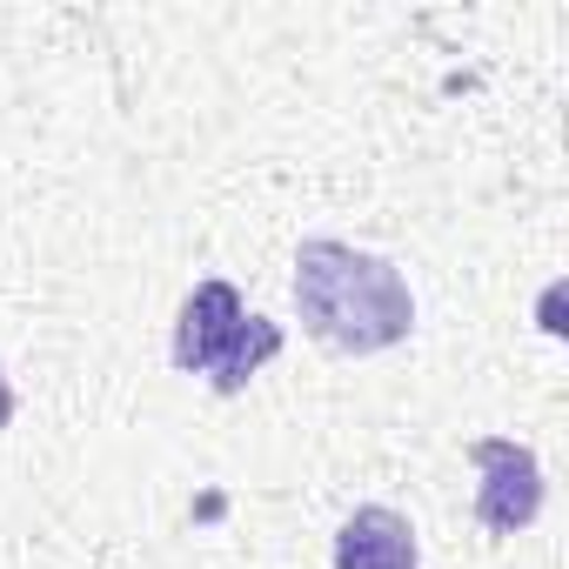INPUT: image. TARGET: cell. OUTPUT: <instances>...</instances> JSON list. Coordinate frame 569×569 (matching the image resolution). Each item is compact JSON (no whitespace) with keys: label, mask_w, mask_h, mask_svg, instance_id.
Here are the masks:
<instances>
[{"label":"cell","mask_w":569,"mask_h":569,"mask_svg":"<svg viewBox=\"0 0 569 569\" xmlns=\"http://www.w3.org/2000/svg\"><path fill=\"white\" fill-rule=\"evenodd\" d=\"M469 462H476V522L489 536H516L542 516V462L529 442H509V436H476L469 442Z\"/></svg>","instance_id":"obj_3"},{"label":"cell","mask_w":569,"mask_h":569,"mask_svg":"<svg viewBox=\"0 0 569 569\" xmlns=\"http://www.w3.org/2000/svg\"><path fill=\"white\" fill-rule=\"evenodd\" d=\"M416 529L402 509L389 502H362L342 529H336V569H416Z\"/></svg>","instance_id":"obj_4"},{"label":"cell","mask_w":569,"mask_h":569,"mask_svg":"<svg viewBox=\"0 0 569 569\" xmlns=\"http://www.w3.org/2000/svg\"><path fill=\"white\" fill-rule=\"evenodd\" d=\"M281 356V322L254 316L234 281H201V289L181 302L174 322V369L181 376H208L214 396H241L254 382L261 362Z\"/></svg>","instance_id":"obj_2"},{"label":"cell","mask_w":569,"mask_h":569,"mask_svg":"<svg viewBox=\"0 0 569 569\" xmlns=\"http://www.w3.org/2000/svg\"><path fill=\"white\" fill-rule=\"evenodd\" d=\"M296 309L302 329L336 356H382L416 329V296L402 268L329 234L296 248Z\"/></svg>","instance_id":"obj_1"},{"label":"cell","mask_w":569,"mask_h":569,"mask_svg":"<svg viewBox=\"0 0 569 569\" xmlns=\"http://www.w3.org/2000/svg\"><path fill=\"white\" fill-rule=\"evenodd\" d=\"M14 422V382H8V369H0V429Z\"/></svg>","instance_id":"obj_5"}]
</instances>
